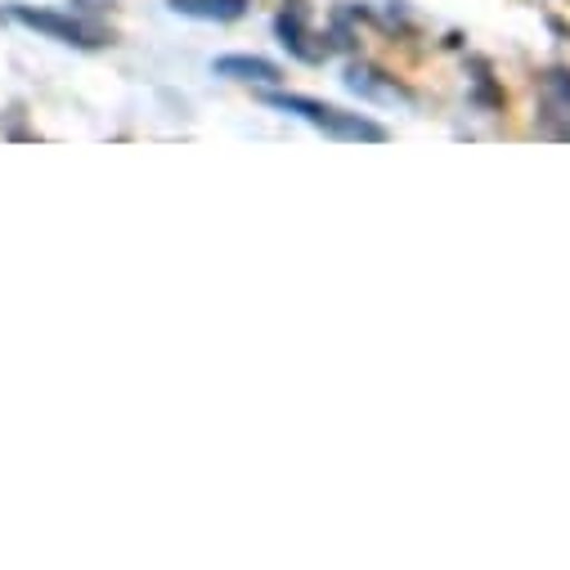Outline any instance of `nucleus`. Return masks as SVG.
I'll use <instances>...</instances> for the list:
<instances>
[{"mask_svg": "<svg viewBox=\"0 0 570 570\" xmlns=\"http://www.w3.org/2000/svg\"><path fill=\"white\" fill-rule=\"evenodd\" d=\"M14 19L32 32H46L50 41H63V46H104V32L90 28V23H77V19H63V14H50V10H28V6H14Z\"/></svg>", "mask_w": 570, "mask_h": 570, "instance_id": "nucleus-2", "label": "nucleus"}, {"mask_svg": "<svg viewBox=\"0 0 570 570\" xmlns=\"http://www.w3.org/2000/svg\"><path fill=\"white\" fill-rule=\"evenodd\" d=\"M216 77H234V81H278V63L269 59H252V55H225L212 63Z\"/></svg>", "mask_w": 570, "mask_h": 570, "instance_id": "nucleus-3", "label": "nucleus"}, {"mask_svg": "<svg viewBox=\"0 0 570 570\" xmlns=\"http://www.w3.org/2000/svg\"><path fill=\"white\" fill-rule=\"evenodd\" d=\"M171 10L185 14V19H216V23H229V19H243V14H247V0H171Z\"/></svg>", "mask_w": 570, "mask_h": 570, "instance_id": "nucleus-4", "label": "nucleus"}, {"mask_svg": "<svg viewBox=\"0 0 570 570\" xmlns=\"http://www.w3.org/2000/svg\"><path fill=\"white\" fill-rule=\"evenodd\" d=\"M269 108L278 112H293L302 121H311L315 130L333 135V139H355V145H382L386 139V126L360 117V112H346L337 104H324V99H311V95H265Z\"/></svg>", "mask_w": 570, "mask_h": 570, "instance_id": "nucleus-1", "label": "nucleus"}]
</instances>
